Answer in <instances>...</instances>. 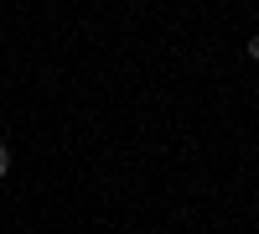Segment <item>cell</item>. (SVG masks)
Returning a JSON list of instances; mask_svg holds the SVG:
<instances>
[{"instance_id": "obj_1", "label": "cell", "mask_w": 259, "mask_h": 234, "mask_svg": "<svg viewBox=\"0 0 259 234\" xmlns=\"http://www.w3.org/2000/svg\"><path fill=\"white\" fill-rule=\"evenodd\" d=\"M244 52H249V57L259 62V37H249V42H244Z\"/></svg>"}, {"instance_id": "obj_2", "label": "cell", "mask_w": 259, "mask_h": 234, "mask_svg": "<svg viewBox=\"0 0 259 234\" xmlns=\"http://www.w3.org/2000/svg\"><path fill=\"white\" fill-rule=\"evenodd\" d=\"M6 166H11V151H6V146H0V177H6Z\"/></svg>"}]
</instances>
